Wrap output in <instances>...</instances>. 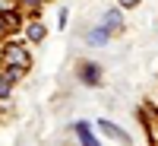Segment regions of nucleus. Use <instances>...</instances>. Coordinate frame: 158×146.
Masks as SVG:
<instances>
[{
    "mask_svg": "<svg viewBox=\"0 0 158 146\" xmlns=\"http://www.w3.org/2000/svg\"><path fill=\"white\" fill-rule=\"evenodd\" d=\"M6 92H10V79H0V99H3Z\"/></svg>",
    "mask_w": 158,
    "mask_h": 146,
    "instance_id": "nucleus-8",
    "label": "nucleus"
},
{
    "mask_svg": "<svg viewBox=\"0 0 158 146\" xmlns=\"http://www.w3.org/2000/svg\"><path fill=\"white\" fill-rule=\"evenodd\" d=\"M136 3H139V0H120V7H123V10H133Z\"/></svg>",
    "mask_w": 158,
    "mask_h": 146,
    "instance_id": "nucleus-9",
    "label": "nucleus"
},
{
    "mask_svg": "<svg viewBox=\"0 0 158 146\" xmlns=\"http://www.w3.org/2000/svg\"><path fill=\"white\" fill-rule=\"evenodd\" d=\"M123 19H120V10H111L108 16H104V29H120Z\"/></svg>",
    "mask_w": 158,
    "mask_h": 146,
    "instance_id": "nucleus-6",
    "label": "nucleus"
},
{
    "mask_svg": "<svg viewBox=\"0 0 158 146\" xmlns=\"http://www.w3.org/2000/svg\"><path fill=\"white\" fill-rule=\"evenodd\" d=\"M0 35H3V22H0Z\"/></svg>",
    "mask_w": 158,
    "mask_h": 146,
    "instance_id": "nucleus-10",
    "label": "nucleus"
},
{
    "mask_svg": "<svg viewBox=\"0 0 158 146\" xmlns=\"http://www.w3.org/2000/svg\"><path fill=\"white\" fill-rule=\"evenodd\" d=\"M98 130L104 137H111L114 143H130V137H127V130H120L117 124H111V121H98Z\"/></svg>",
    "mask_w": 158,
    "mask_h": 146,
    "instance_id": "nucleus-2",
    "label": "nucleus"
},
{
    "mask_svg": "<svg viewBox=\"0 0 158 146\" xmlns=\"http://www.w3.org/2000/svg\"><path fill=\"white\" fill-rule=\"evenodd\" d=\"M98 67H95V64H82V67H79V79H82V83L85 86H95L98 83Z\"/></svg>",
    "mask_w": 158,
    "mask_h": 146,
    "instance_id": "nucleus-3",
    "label": "nucleus"
},
{
    "mask_svg": "<svg viewBox=\"0 0 158 146\" xmlns=\"http://www.w3.org/2000/svg\"><path fill=\"white\" fill-rule=\"evenodd\" d=\"M29 38H32V42H41V38H44V25H29Z\"/></svg>",
    "mask_w": 158,
    "mask_h": 146,
    "instance_id": "nucleus-7",
    "label": "nucleus"
},
{
    "mask_svg": "<svg viewBox=\"0 0 158 146\" xmlns=\"http://www.w3.org/2000/svg\"><path fill=\"white\" fill-rule=\"evenodd\" d=\"M76 130H79V140H82L85 146H95V143H98L95 137H92V130H89V124H82V121H79V124H76Z\"/></svg>",
    "mask_w": 158,
    "mask_h": 146,
    "instance_id": "nucleus-5",
    "label": "nucleus"
},
{
    "mask_svg": "<svg viewBox=\"0 0 158 146\" xmlns=\"http://www.w3.org/2000/svg\"><path fill=\"white\" fill-rule=\"evenodd\" d=\"M85 42L89 45H108V29H104V25H101V29H92Z\"/></svg>",
    "mask_w": 158,
    "mask_h": 146,
    "instance_id": "nucleus-4",
    "label": "nucleus"
},
{
    "mask_svg": "<svg viewBox=\"0 0 158 146\" xmlns=\"http://www.w3.org/2000/svg\"><path fill=\"white\" fill-rule=\"evenodd\" d=\"M3 57H6V64H13V67H29V51L22 45H6Z\"/></svg>",
    "mask_w": 158,
    "mask_h": 146,
    "instance_id": "nucleus-1",
    "label": "nucleus"
}]
</instances>
